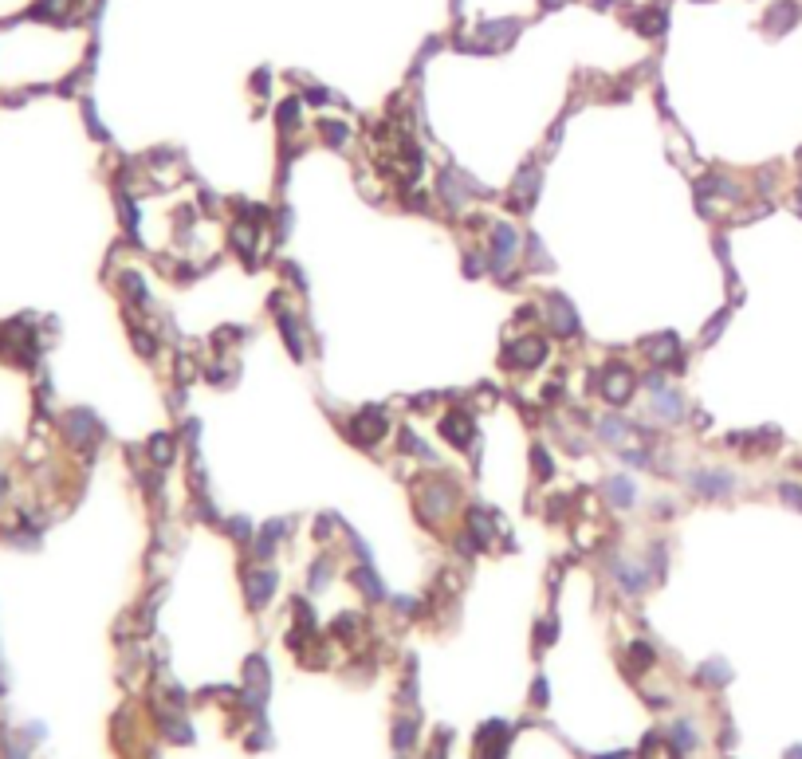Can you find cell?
Segmentation results:
<instances>
[{"mask_svg": "<svg viewBox=\"0 0 802 759\" xmlns=\"http://www.w3.org/2000/svg\"><path fill=\"white\" fill-rule=\"evenodd\" d=\"M456 500H461V488H456V480H449V476L445 480L425 476V480H417V488H413V508H417V515H421L425 527L440 524V519L456 508Z\"/></svg>", "mask_w": 802, "mask_h": 759, "instance_id": "obj_1", "label": "cell"}, {"mask_svg": "<svg viewBox=\"0 0 802 759\" xmlns=\"http://www.w3.org/2000/svg\"><path fill=\"white\" fill-rule=\"evenodd\" d=\"M637 386H641L637 370L618 362V358H614V362H602V366L590 374V390H598L609 405H625L633 393H637Z\"/></svg>", "mask_w": 802, "mask_h": 759, "instance_id": "obj_2", "label": "cell"}, {"mask_svg": "<svg viewBox=\"0 0 802 759\" xmlns=\"http://www.w3.org/2000/svg\"><path fill=\"white\" fill-rule=\"evenodd\" d=\"M547 355H551V343L543 339V334H519V339L504 343V350H499V366H508V370H539L543 362H547Z\"/></svg>", "mask_w": 802, "mask_h": 759, "instance_id": "obj_3", "label": "cell"}, {"mask_svg": "<svg viewBox=\"0 0 802 759\" xmlns=\"http://www.w3.org/2000/svg\"><path fill=\"white\" fill-rule=\"evenodd\" d=\"M342 433H346V441L358 445V449H374L382 437L389 433V417L382 405H366L362 413H354L346 425H342Z\"/></svg>", "mask_w": 802, "mask_h": 759, "instance_id": "obj_4", "label": "cell"}, {"mask_svg": "<svg viewBox=\"0 0 802 759\" xmlns=\"http://www.w3.org/2000/svg\"><path fill=\"white\" fill-rule=\"evenodd\" d=\"M276 590H280V571L276 566H244V598H248L252 610H264Z\"/></svg>", "mask_w": 802, "mask_h": 759, "instance_id": "obj_5", "label": "cell"}, {"mask_svg": "<svg viewBox=\"0 0 802 759\" xmlns=\"http://www.w3.org/2000/svg\"><path fill=\"white\" fill-rule=\"evenodd\" d=\"M731 484H736V476L724 472V468H693V472H688V488H693L696 496H704V500L731 496Z\"/></svg>", "mask_w": 802, "mask_h": 759, "instance_id": "obj_6", "label": "cell"}, {"mask_svg": "<svg viewBox=\"0 0 802 759\" xmlns=\"http://www.w3.org/2000/svg\"><path fill=\"white\" fill-rule=\"evenodd\" d=\"M437 433L452 445V449H468L472 437H476V421H472L468 409H449V413L437 421Z\"/></svg>", "mask_w": 802, "mask_h": 759, "instance_id": "obj_7", "label": "cell"}, {"mask_svg": "<svg viewBox=\"0 0 802 759\" xmlns=\"http://www.w3.org/2000/svg\"><path fill=\"white\" fill-rule=\"evenodd\" d=\"M543 323H547L555 334H562V339H574V334L582 331V327H578V315H574V307L567 303L559 292H551V299H547V319H543Z\"/></svg>", "mask_w": 802, "mask_h": 759, "instance_id": "obj_8", "label": "cell"}, {"mask_svg": "<svg viewBox=\"0 0 802 759\" xmlns=\"http://www.w3.org/2000/svg\"><path fill=\"white\" fill-rule=\"evenodd\" d=\"M287 531H292V519H267L264 531L252 539V559H256V563H267V559L276 555V547L283 543Z\"/></svg>", "mask_w": 802, "mask_h": 759, "instance_id": "obj_9", "label": "cell"}, {"mask_svg": "<svg viewBox=\"0 0 802 759\" xmlns=\"http://www.w3.org/2000/svg\"><path fill=\"white\" fill-rule=\"evenodd\" d=\"M602 496H606V503L614 508V512H625V508L637 503V480L633 476H609L606 484H602Z\"/></svg>", "mask_w": 802, "mask_h": 759, "instance_id": "obj_10", "label": "cell"}, {"mask_svg": "<svg viewBox=\"0 0 802 759\" xmlns=\"http://www.w3.org/2000/svg\"><path fill=\"white\" fill-rule=\"evenodd\" d=\"M464 527H468V531H472V535L488 547V543L496 539V531H499V519H496L492 512H488V508L472 503V508H464Z\"/></svg>", "mask_w": 802, "mask_h": 759, "instance_id": "obj_11", "label": "cell"}, {"mask_svg": "<svg viewBox=\"0 0 802 759\" xmlns=\"http://www.w3.org/2000/svg\"><path fill=\"white\" fill-rule=\"evenodd\" d=\"M653 417H661L665 425H677L684 417V393L681 390H657L653 393Z\"/></svg>", "mask_w": 802, "mask_h": 759, "instance_id": "obj_12", "label": "cell"}, {"mask_svg": "<svg viewBox=\"0 0 802 759\" xmlns=\"http://www.w3.org/2000/svg\"><path fill=\"white\" fill-rule=\"evenodd\" d=\"M630 429H633V421H625V417H618V413H609V417H598V421H594V437L621 449L625 437H630Z\"/></svg>", "mask_w": 802, "mask_h": 759, "instance_id": "obj_13", "label": "cell"}, {"mask_svg": "<svg viewBox=\"0 0 802 759\" xmlns=\"http://www.w3.org/2000/svg\"><path fill=\"white\" fill-rule=\"evenodd\" d=\"M350 582L362 590L370 602H382V598H386V587H382V578H377L374 563H358V566L350 571Z\"/></svg>", "mask_w": 802, "mask_h": 759, "instance_id": "obj_14", "label": "cell"}, {"mask_svg": "<svg viewBox=\"0 0 802 759\" xmlns=\"http://www.w3.org/2000/svg\"><path fill=\"white\" fill-rule=\"evenodd\" d=\"M276 323H280V334H283V343H287V350H292V358L295 362H303V343H299V319L283 307V311H276Z\"/></svg>", "mask_w": 802, "mask_h": 759, "instance_id": "obj_15", "label": "cell"}, {"mask_svg": "<svg viewBox=\"0 0 802 759\" xmlns=\"http://www.w3.org/2000/svg\"><path fill=\"white\" fill-rule=\"evenodd\" d=\"M330 575H335V559H330V555H315L311 566H307V590H311V594L327 590L330 587Z\"/></svg>", "mask_w": 802, "mask_h": 759, "instance_id": "obj_16", "label": "cell"}, {"mask_svg": "<svg viewBox=\"0 0 802 759\" xmlns=\"http://www.w3.org/2000/svg\"><path fill=\"white\" fill-rule=\"evenodd\" d=\"M630 24L641 32V36H661L665 32V24H668V16H665V8H645V12H633L630 16Z\"/></svg>", "mask_w": 802, "mask_h": 759, "instance_id": "obj_17", "label": "cell"}, {"mask_svg": "<svg viewBox=\"0 0 802 759\" xmlns=\"http://www.w3.org/2000/svg\"><path fill=\"white\" fill-rule=\"evenodd\" d=\"M276 123H280V134H295L303 123V98H283L280 111H276Z\"/></svg>", "mask_w": 802, "mask_h": 759, "instance_id": "obj_18", "label": "cell"}, {"mask_svg": "<svg viewBox=\"0 0 802 759\" xmlns=\"http://www.w3.org/2000/svg\"><path fill=\"white\" fill-rule=\"evenodd\" d=\"M315 130H319V138H323L327 146H335V150H342L346 142H350V126L339 123V118H319Z\"/></svg>", "mask_w": 802, "mask_h": 759, "instance_id": "obj_19", "label": "cell"}, {"mask_svg": "<svg viewBox=\"0 0 802 759\" xmlns=\"http://www.w3.org/2000/svg\"><path fill=\"white\" fill-rule=\"evenodd\" d=\"M173 456H177V441H173L170 433H154V437H150V461L158 468H166V465H173Z\"/></svg>", "mask_w": 802, "mask_h": 759, "instance_id": "obj_20", "label": "cell"}, {"mask_svg": "<svg viewBox=\"0 0 802 759\" xmlns=\"http://www.w3.org/2000/svg\"><path fill=\"white\" fill-rule=\"evenodd\" d=\"M224 531H229L240 547H252V535H256V527H252V519L248 515H232L229 524H224Z\"/></svg>", "mask_w": 802, "mask_h": 759, "instance_id": "obj_21", "label": "cell"}, {"mask_svg": "<svg viewBox=\"0 0 802 759\" xmlns=\"http://www.w3.org/2000/svg\"><path fill=\"white\" fill-rule=\"evenodd\" d=\"M618 456H621V465H630V468H653V456H649V449H637V445H621L618 449Z\"/></svg>", "mask_w": 802, "mask_h": 759, "instance_id": "obj_22", "label": "cell"}, {"mask_svg": "<svg viewBox=\"0 0 802 759\" xmlns=\"http://www.w3.org/2000/svg\"><path fill=\"white\" fill-rule=\"evenodd\" d=\"M205 382H213V386H232V382H236V366H224V358H217V362L205 370Z\"/></svg>", "mask_w": 802, "mask_h": 759, "instance_id": "obj_23", "label": "cell"}, {"mask_svg": "<svg viewBox=\"0 0 802 759\" xmlns=\"http://www.w3.org/2000/svg\"><path fill=\"white\" fill-rule=\"evenodd\" d=\"M531 461H535V472H539V480H551V476H555V465H551V456H547V449H543V445H535V449H531Z\"/></svg>", "mask_w": 802, "mask_h": 759, "instance_id": "obj_24", "label": "cell"}, {"mask_svg": "<svg viewBox=\"0 0 802 759\" xmlns=\"http://www.w3.org/2000/svg\"><path fill=\"white\" fill-rule=\"evenodd\" d=\"M484 264H488V256H484V252H464V276H472V280H476V276H484Z\"/></svg>", "mask_w": 802, "mask_h": 759, "instance_id": "obj_25", "label": "cell"}, {"mask_svg": "<svg viewBox=\"0 0 802 759\" xmlns=\"http://www.w3.org/2000/svg\"><path fill=\"white\" fill-rule=\"evenodd\" d=\"M280 271H283V276H287V280L295 283V287H299V292H307V276H303V268H299L295 260H283V264H280Z\"/></svg>", "mask_w": 802, "mask_h": 759, "instance_id": "obj_26", "label": "cell"}, {"mask_svg": "<svg viewBox=\"0 0 802 759\" xmlns=\"http://www.w3.org/2000/svg\"><path fill=\"white\" fill-rule=\"evenodd\" d=\"M134 346L142 350L146 358H154L158 355V334H146V331H134Z\"/></svg>", "mask_w": 802, "mask_h": 759, "instance_id": "obj_27", "label": "cell"}, {"mask_svg": "<svg viewBox=\"0 0 802 759\" xmlns=\"http://www.w3.org/2000/svg\"><path fill=\"white\" fill-rule=\"evenodd\" d=\"M292 221H295V213L283 205V213H276V236H280V240L283 236H292Z\"/></svg>", "mask_w": 802, "mask_h": 759, "instance_id": "obj_28", "label": "cell"}, {"mask_svg": "<svg viewBox=\"0 0 802 759\" xmlns=\"http://www.w3.org/2000/svg\"><path fill=\"white\" fill-rule=\"evenodd\" d=\"M393 744H398V747H409V744H413V720L398 724V735H393Z\"/></svg>", "mask_w": 802, "mask_h": 759, "instance_id": "obj_29", "label": "cell"}, {"mask_svg": "<svg viewBox=\"0 0 802 759\" xmlns=\"http://www.w3.org/2000/svg\"><path fill=\"white\" fill-rule=\"evenodd\" d=\"M267 87H271V75H267V71H256L252 91H256V95H267Z\"/></svg>", "mask_w": 802, "mask_h": 759, "instance_id": "obj_30", "label": "cell"}, {"mask_svg": "<svg viewBox=\"0 0 802 759\" xmlns=\"http://www.w3.org/2000/svg\"><path fill=\"white\" fill-rule=\"evenodd\" d=\"M543 8H559V4H567V0H539Z\"/></svg>", "mask_w": 802, "mask_h": 759, "instance_id": "obj_31", "label": "cell"}]
</instances>
